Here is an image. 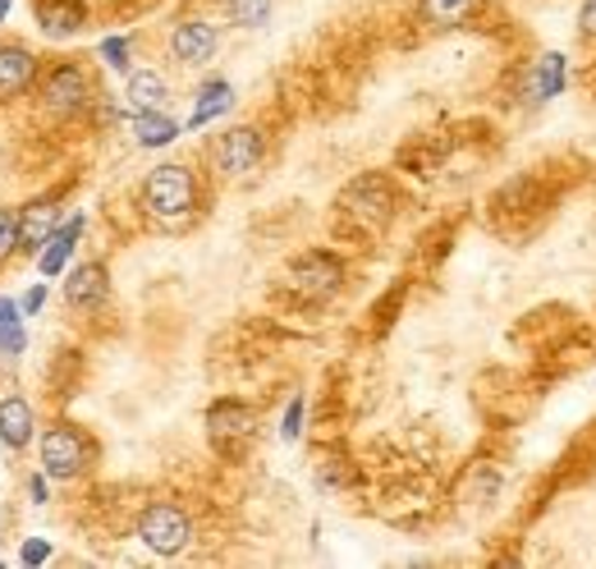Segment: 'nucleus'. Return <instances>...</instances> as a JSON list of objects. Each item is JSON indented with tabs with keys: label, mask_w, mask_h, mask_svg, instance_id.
I'll use <instances>...</instances> for the list:
<instances>
[{
	"label": "nucleus",
	"mask_w": 596,
	"mask_h": 569,
	"mask_svg": "<svg viewBox=\"0 0 596 569\" xmlns=\"http://www.w3.org/2000/svg\"><path fill=\"white\" fill-rule=\"evenodd\" d=\"M142 203H147V212H152V216H166V220L189 216L193 203H198L193 170L189 166H157L152 175H147V184H142Z\"/></svg>",
	"instance_id": "1"
},
{
	"label": "nucleus",
	"mask_w": 596,
	"mask_h": 569,
	"mask_svg": "<svg viewBox=\"0 0 596 569\" xmlns=\"http://www.w3.org/2000/svg\"><path fill=\"white\" fill-rule=\"evenodd\" d=\"M138 538L147 542V551H157V556H179L183 547H189L193 538V523L189 514H183L179 506H147L142 519H138Z\"/></svg>",
	"instance_id": "2"
},
{
	"label": "nucleus",
	"mask_w": 596,
	"mask_h": 569,
	"mask_svg": "<svg viewBox=\"0 0 596 569\" xmlns=\"http://www.w3.org/2000/svg\"><path fill=\"white\" fill-rule=\"evenodd\" d=\"M88 460H92V445H88L83 432L51 428V432L42 436V469H47V478L69 482V478H79V473L88 469Z\"/></svg>",
	"instance_id": "3"
},
{
	"label": "nucleus",
	"mask_w": 596,
	"mask_h": 569,
	"mask_svg": "<svg viewBox=\"0 0 596 569\" xmlns=\"http://www.w3.org/2000/svg\"><path fill=\"white\" fill-rule=\"evenodd\" d=\"M340 281H345V267L330 253H308L289 267V290L304 298H330L340 290Z\"/></svg>",
	"instance_id": "4"
},
{
	"label": "nucleus",
	"mask_w": 596,
	"mask_h": 569,
	"mask_svg": "<svg viewBox=\"0 0 596 569\" xmlns=\"http://www.w3.org/2000/svg\"><path fill=\"white\" fill-rule=\"evenodd\" d=\"M207 432H211V445H216V450L239 454V445H244L257 428H252V413H248L244 404L226 400V404H211V413H207Z\"/></svg>",
	"instance_id": "5"
},
{
	"label": "nucleus",
	"mask_w": 596,
	"mask_h": 569,
	"mask_svg": "<svg viewBox=\"0 0 596 569\" xmlns=\"http://www.w3.org/2000/svg\"><path fill=\"white\" fill-rule=\"evenodd\" d=\"M47 110H56V116H73V110H83L88 106V97H92V88H88V79H83V69H73V65H64V69H56L51 79H47Z\"/></svg>",
	"instance_id": "6"
},
{
	"label": "nucleus",
	"mask_w": 596,
	"mask_h": 569,
	"mask_svg": "<svg viewBox=\"0 0 596 569\" xmlns=\"http://www.w3.org/2000/svg\"><path fill=\"white\" fill-rule=\"evenodd\" d=\"M345 207H349L358 220H367V225H381V220L390 216V184H386L381 175H367V179L349 184Z\"/></svg>",
	"instance_id": "7"
},
{
	"label": "nucleus",
	"mask_w": 596,
	"mask_h": 569,
	"mask_svg": "<svg viewBox=\"0 0 596 569\" xmlns=\"http://www.w3.org/2000/svg\"><path fill=\"white\" fill-rule=\"evenodd\" d=\"M216 161H220V170H226V175L252 170L257 161H262V134H257V129H230L226 138H220V147H216Z\"/></svg>",
	"instance_id": "8"
},
{
	"label": "nucleus",
	"mask_w": 596,
	"mask_h": 569,
	"mask_svg": "<svg viewBox=\"0 0 596 569\" xmlns=\"http://www.w3.org/2000/svg\"><path fill=\"white\" fill-rule=\"evenodd\" d=\"M216 47H220V37H216V28L202 23V19L179 23L175 37H170V51H175L183 65H207V60L216 56Z\"/></svg>",
	"instance_id": "9"
},
{
	"label": "nucleus",
	"mask_w": 596,
	"mask_h": 569,
	"mask_svg": "<svg viewBox=\"0 0 596 569\" xmlns=\"http://www.w3.org/2000/svg\"><path fill=\"white\" fill-rule=\"evenodd\" d=\"M106 294H110V281H106V267H97V262L73 267L69 281H64V298L73 303V308H101Z\"/></svg>",
	"instance_id": "10"
},
{
	"label": "nucleus",
	"mask_w": 596,
	"mask_h": 569,
	"mask_svg": "<svg viewBox=\"0 0 596 569\" xmlns=\"http://www.w3.org/2000/svg\"><path fill=\"white\" fill-rule=\"evenodd\" d=\"M56 220H60V212L51 203L23 207V216H19V248L23 253H42V244L56 235Z\"/></svg>",
	"instance_id": "11"
},
{
	"label": "nucleus",
	"mask_w": 596,
	"mask_h": 569,
	"mask_svg": "<svg viewBox=\"0 0 596 569\" xmlns=\"http://www.w3.org/2000/svg\"><path fill=\"white\" fill-rule=\"evenodd\" d=\"M0 441H6L10 450H23L32 441V404L10 395L0 400Z\"/></svg>",
	"instance_id": "12"
},
{
	"label": "nucleus",
	"mask_w": 596,
	"mask_h": 569,
	"mask_svg": "<svg viewBox=\"0 0 596 569\" xmlns=\"http://www.w3.org/2000/svg\"><path fill=\"white\" fill-rule=\"evenodd\" d=\"M79 235H83V216H73V220H64L60 230L42 244V253H37V262H42V272L47 276H60L64 272V262H69V253H73V244H79Z\"/></svg>",
	"instance_id": "13"
},
{
	"label": "nucleus",
	"mask_w": 596,
	"mask_h": 569,
	"mask_svg": "<svg viewBox=\"0 0 596 569\" xmlns=\"http://www.w3.org/2000/svg\"><path fill=\"white\" fill-rule=\"evenodd\" d=\"M32 51L28 47H0V97H19L32 84Z\"/></svg>",
	"instance_id": "14"
},
{
	"label": "nucleus",
	"mask_w": 596,
	"mask_h": 569,
	"mask_svg": "<svg viewBox=\"0 0 596 569\" xmlns=\"http://www.w3.org/2000/svg\"><path fill=\"white\" fill-rule=\"evenodd\" d=\"M161 101H166V79L161 73H152V69H138V73H129V88H125V106L133 110H161Z\"/></svg>",
	"instance_id": "15"
},
{
	"label": "nucleus",
	"mask_w": 596,
	"mask_h": 569,
	"mask_svg": "<svg viewBox=\"0 0 596 569\" xmlns=\"http://www.w3.org/2000/svg\"><path fill=\"white\" fill-rule=\"evenodd\" d=\"M565 88V56H542L528 73V101H550Z\"/></svg>",
	"instance_id": "16"
},
{
	"label": "nucleus",
	"mask_w": 596,
	"mask_h": 569,
	"mask_svg": "<svg viewBox=\"0 0 596 569\" xmlns=\"http://www.w3.org/2000/svg\"><path fill=\"white\" fill-rule=\"evenodd\" d=\"M133 138L142 147H166V143L179 138V125L170 116H161V110H138L133 116Z\"/></svg>",
	"instance_id": "17"
},
{
	"label": "nucleus",
	"mask_w": 596,
	"mask_h": 569,
	"mask_svg": "<svg viewBox=\"0 0 596 569\" xmlns=\"http://www.w3.org/2000/svg\"><path fill=\"white\" fill-rule=\"evenodd\" d=\"M79 23H83V6H73V0H47L42 6V28L51 32V37H69V32H79Z\"/></svg>",
	"instance_id": "18"
},
{
	"label": "nucleus",
	"mask_w": 596,
	"mask_h": 569,
	"mask_svg": "<svg viewBox=\"0 0 596 569\" xmlns=\"http://www.w3.org/2000/svg\"><path fill=\"white\" fill-rule=\"evenodd\" d=\"M23 326H19V303L14 298H0V354L19 359L23 354Z\"/></svg>",
	"instance_id": "19"
},
{
	"label": "nucleus",
	"mask_w": 596,
	"mask_h": 569,
	"mask_svg": "<svg viewBox=\"0 0 596 569\" xmlns=\"http://www.w3.org/2000/svg\"><path fill=\"white\" fill-rule=\"evenodd\" d=\"M477 0H423V19L436 23V28H455L473 14Z\"/></svg>",
	"instance_id": "20"
},
{
	"label": "nucleus",
	"mask_w": 596,
	"mask_h": 569,
	"mask_svg": "<svg viewBox=\"0 0 596 569\" xmlns=\"http://www.w3.org/2000/svg\"><path fill=\"white\" fill-rule=\"evenodd\" d=\"M220 110H230V84H207L202 97H198V110H193V129H202L207 120H216Z\"/></svg>",
	"instance_id": "21"
},
{
	"label": "nucleus",
	"mask_w": 596,
	"mask_h": 569,
	"mask_svg": "<svg viewBox=\"0 0 596 569\" xmlns=\"http://www.w3.org/2000/svg\"><path fill=\"white\" fill-rule=\"evenodd\" d=\"M230 19L239 28H262L271 19V0H230Z\"/></svg>",
	"instance_id": "22"
},
{
	"label": "nucleus",
	"mask_w": 596,
	"mask_h": 569,
	"mask_svg": "<svg viewBox=\"0 0 596 569\" xmlns=\"http://www.w3.org/2000/svg\"><path fill=\"white\" fill-rule=\"evenodd\" d=\"M101 60L110 65V69H129V42H125V37H106V42H101Z\"/></svg>",
	"instance_id": "23"
},
{
	"label": "nucleus",
	"mask_w": 596,
	"mask_h": 569,
	"mask_svg": "<svg viewBox=\"0 0 596 569\" xmlns=\"http://www.w3.org/2000/svg\"><path fill=\"white\" fill-rule=\"evenodd\" d=\"M14 248H19V220H14V212L0 207V257H10Z\"/></svg>",
	"instance_id": "24"
},
{
	"label": "nucleus",
	"mask_w": 596,
	"mask_h": 569,
	"mask_svg": "<svg viewBox=\"0 0 596 569\" xmlns=\"http://www.w3.org/2000/svg\"><path fill=\"white\" fill-rule=\"evenodd\" d=\"M298 423H304V400H294V404H289V413H285V428H280V432H285V441H294V436H298Z\"/></svg>",
	"instance_id": "25"
},
{
	"label": "nucleus",
	"mask_w": 596,
	"mask_h": 569,
	"mask_svg": "<svg viewBox=\"0 0 596 569\" xmlns=\"http://www.w3.org/2000/svg\"><path fill=\"white\" fill-rule=\"evenodd\" d=\"M47 556H51V547H47V542H42V538H32V542H28V547H23V565H42V560H47Z\"/></svg>",
	"instance_id": "26"
},
{
	"label": "nucleus",
	"mask_w": 596,
	"mask_h": 569,
	"mask_svg": "<svg viewBox=\"0 0 596 569\" xmlns=\"http://www.w3.org/2000/svg\"><path fill=\"white\" fill-rule=\"evenodd\" d=\"M578 28H583V37H596V0H587V6H583Z\"/></svg>",
	"instance_id": "27"
},
{
	"label": "nucleus",
	"mask_w": 596,
	"mask_h": 569,
	"mask_svg": "<svg viewBox=\"0 0 596 569\" xmlns=\"http://www.w3.org/2000/svg\"><path fill=\"white\" fill-rule=\"evenodd\" d=\"M42 303H47V290L37 285V290H28V294H23V313H37V308H42Z\"/></svg>",
	"instance_id": "28"
},
{
	"label": "nucleus",
	"mask_w": 596,
	"mask_h": 569,
	"mask_svg": "<svg viewBox=\"0 0 596 569\" xmlns=\"http://www.w3.org/2000/svg\"><path fill=\"white\" fill-rule=\"evenodd\" d=\"M10 14V0H0V19H6Z\"/></svg>",
	"instance_id": "29"
}]
</instances>
